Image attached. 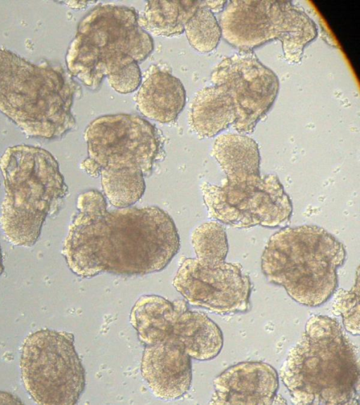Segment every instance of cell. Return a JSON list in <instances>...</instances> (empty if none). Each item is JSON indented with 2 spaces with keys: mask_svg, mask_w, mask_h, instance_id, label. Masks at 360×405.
Here are the masks:
<instances>
[{
  "mask_svg": "<svg viewBox=\"0 0 360 405\" xmlns=\"http://www.w3.org/2000/svg\"><path fill=\"white\" fill-rule=\"evenodd\" d=\"M62 254L70 271L91 278L101 273L143 276L163 270L180 240L171 216L156 206L108 210L103 194L91 189L77 199Z\"/></svg>",
  "mask_w": 360,
  "mask_h": 405,
  "instance_id": "cell-1",
  "label": "cell"
},
{
  "mask_svg": "<svg viewBox=\"0 0 360 405\" xmlns=\"http://www.w3.org/2000/svg\"><path fill=\"white\" fill-rule=\"evenodd\" d=\"M280 377L295 404L359 405L358 352L342 326L325 315L310 317Z\"/></svg>",
  "mask_w": 360,
  "mask_h": 405,
  "instance_id": "cell-2",
  "label": "cell"
},
{
  "mask_svg": "<svg viewBox=\"0 0 360 405\" xmlns=\"http://www.w3.org/2000/svg\"><path fill=\"white\" fill-rule=\"evenodd\" d=\"M80 92L60 65L34 63L0 47V111L28 137L57 139L72 129Z\"/></svg>",
  "mask_w": 360,
  "mask_h": 405,
  "instance_id": "cell-3",
  "label": "cell"
},
{
  "mask_svg": "<svg viewBox=\"0 0 360 405\" xmlns=\"http://www.w3.org/2000/svg\"><path fill=\"white\" fill-rule=\"evenodd\" d=\"M267 281L283 287L296 302L318 307L335 293L338 269L344 264L343 244L316 225L285 227L274 233L261 258Z\"/></svg>",
  "mask_w": 360,
  "mask_h": 405,
  "instance_id": "cell-4",
  "label": "cell"
},
{
  "mask_svg": "<svg viewBox=\"0 0 360 405\" xmlns=\"http://www.w3.org/2000/svg\"><path fill=\"white\" fill-rule=\"evenodd\" d=\"M5 195L0 222L8 240L30 248L46 217L57 213L68 188L55 158L30 145L8 147L0 158Z\"/></svg>",
  "mask_w": 360,
  "mask_h": 405,
  "instance_id": "cell-5",
  "label": "cell"
},
{
  "mask_svg": "<svg viewBox=\"0 0 360 405\" xmlns=\"http://www.w3.org/2000/svg\"><path fill=\"white\" fill-rule=\"evenodd\" d=\"M129 6L100 4L79 21L65 61L69 74L97 90L103 79L124 67L141 63L154 49V41L139 25Z\"/></svg>",
  "mask_w": 360,
  "mask_h": 405,
  "instance_id": "cell-6",
  "label": "cell"
},
{
  "mask_svg": "<svg viewBox=\"0 0 360 405\" xmlns=\"http://www.w3.org/2000/svg\"><path fill=\"white\" fill-rule=\"evenodd\" d=\"M20 371L25 390L38 404H75L85 387V371L74 335L65 331L46 328L27 336Z\"/></svg>",
  "mask_w": 360,
  "mask_h": 405,
  "instance_id": "cell-7",
  "label": "cell"
},
{
  "mask_svg": "<svg viewBox=\"0 0 360 405\" xmlns=\"http://www.w3.org/2000/svg\"><path fill=\"white\" fill-rule=\"evenodd\" d=\"M87 158L81 169L92 177L102 171L137 170L151 174L164 157L163 141L157 128L134 114L100 116L84 130Z\"/></svg>",
  "mask_w": 360,
  "mask_h": 405,
  "instance_id": "cell-8",
  "label": "cell"
},
{
  "mask_svg": "<svg viewBox=\"0 0 360 405\" xmlns=\"http://www.w3.org/2000/svg\"><path fill=\"white\" fill-rule=\"evenodd\" d=\"M129 321L143 346L174 342L198 361L215 358L224 345L218 325L205 314L191 310L185 300L169 301L157 295H142L131 308Z\"/></svg>",
  "mask_w": 360,
  "mask_h": 405,
  "instance_id": "cell-9",
  "label": "cell"
},
{
  "mask_svg": "<svg viewBox=\"0 0 360 405\" xmlns=\"http://www.w3.org/2000/svg\"><path fill=\"white\" fill-rule=\"evenodd\" d=\"M200 189L209 217L235 228L279 227L292 216L291 200L275 174L225 180L219 186L203 182Z\"/></svg>",
  "mask_w": 360,
  "mask_h": 405,
  "instance_id": "cell-10",
  "label": "cell"
},
{
  "mask_svg": "<svg viewBox=\"0 0 360 405\" xmlns=\"http://www.w3.org/2000/svg\"><path fill=\"white\" fill-rule=\"evenodd\" d=\"M172 285L188 304L217 314L244 313L250 309L251 282L238 263L187 258Z\"/></svg>",
  "mask_w": 360,
  "mask_h": 405,
  "instance_id": "cell-11",
  "label": "cell"
},
{
  "mask_svg": "<svg viewBox=\"0 0 360 405\" xmlns=\"http://www.w3.org/2000/svg\"><path fill=\"white\" fill-rule=\"evenodd\" d=\"M214 85L224 86L231 96L236 119L233 128L252 133L269 112L279 91L276 73L252 53L241 51L223 59L211 74Z\"/></svg>",
  "mask_w": 360,
  "mask_h": 405,
  "instance_id": "cell-12",
  "label": "cell"
},
{
  "mask_svg": "<svg viewBox=\"0 0 360 405\" xmlns=\"http://www.w3.org/2000/svg\"><path fill=\"white\" fill-rule=\"evenodd\" d=\"M211 404H286L277 394L278 375L263 361H243L229 366L213 381Z\"/></svg>",
  "mask_w": 360,
  "mask_h": 405,
  "instance_id": "cell-13",
  "label": "cell"
},
{
  "mask_svg": "<svg viewBox=\"0 0 360 405\" xmlns=\"http://www.w3.org/2000/svg\"><path fill=\"white\" fill-rule=\"evenodd\" d=\"M141 373L155 397L164 400L177 399L190 389L191 357L182 346L174 342L145 345Z\"/></svg>",
  "mask_w": 360,
  "mask_h": 405,
  "instance_id": "cell-14",
  "label": "cell"
},
{
  "mask_svg": "<svg viewBox=\"0 0 360 405\" xmlns=\"http://www.w3.org/2000/svg\"><path fill=\"white\" fill-rule=\"evenodd\" d=\"M270 5L269 0L227 1L219 22L221 37L241 51H252L274 40Z\"/></svg>",
  "mask_w": 360,
  "mask_h": 405,
  "instance_id": "cell-15",
  "label": "cell"
},
{
  "mask_svg": "<svg viewBox=\"0 0 360 405\" xmlns=\"http://www.w3.org/2000/svg\"><path fill=\"white\" fill-rule=\"evenodd\" d=\"M135 101L144 117L167 124L174 122L184 109L186 91L177 77L153 65L146 72Z\"/></svg>",
  "mask_w": 360,
  "mask_h": 405,
  "instance_id": "cell-16",
  "label": "cell"
},
{
  "mask_svg": "<svg viewBox=\"0 0 360 405\" xmlns=\"http://www.w3.org/2000/svg\"><path fill=\"white\" fill-rule=\"evenodd\" d=\"M275 39L281 42L284 57L290 63L301 62L304 48L317 37L314 20L290 1H271Z\"/></svg>",
  "mask_w": 360,
  "mask_h": 405,
  "instance_id": "cell-17",
  "label": "cell"
},
{
  "mask_svg": "<svg viewBox=\"0 0 360 405\" xmlns=\"http://www.w3.org/2000/svg\"><path fill=\"white\" fill-rule=\"evenodd\" d=\"M236 119L233 101L222 85L200 90L191 104L189 124L201 138H211L233 125Z\"/></svg>",
  "mask_w": 360,
  "mask_h": 405,
  "instance_id": "cell-18",
  "label": "cell"
},
{
  "mask_svg": "<svg viewBox=\"0 0 360 405\" xmlns=\"http://www.w3.org/2000/svg\"><path fill=\"white\" fill-rule=\"evenodd\" d=\"M212 153L228 181H238L260 174L258 144L245 134H224L217 136Z\"/></svg>",
  "mask_w": 360,
  "mask_h": 405,
  "instance_id": "cell-19",
  "label": "cell"
},
{
  "mask_svg": "<svg viewBox=\"0 0 360 405\" xmlns=\"http://www.w3.org/2000/svg\"><path fill=\"white\" fill-rule=\"evenodd\" d=\"M202 1H148L139 15L141 27L148 34L175 37L184 32L188 19Z\"/></svg>",
  "mask_w": 360,
  "mask_h": 405,
  "instance_id": "cell-20",
  "label": "cell"
},
{
  "mask_svg": "<svg viewBox=\"0 0 360 405\" xmlns=\"http://www.w3.org/2000/svg\"><path fill=\"white\" fill-rule=\"evenodd\" d=\"M99 176L104 196L116 208L131 207L144 194L146 176L141 171H102Z\"/></svg>",
  "mask_w": 360,
  "mask_h": 405,
  "instance_id": "cell-21",
  "label": "cell"
},
{
  "mask_svg": "<svg viewBox=\"0 0 360 405\" xmlns=\"http://www.w3.org/2000/svg\"><path fill=\"white\" fill-rule=\"evenodd\" d=\"M184 32L190 45L200 53H210L217 47L221 30L214 13L207 6V1H202L186 22Z\"/></svg>",
  "mask_w": 360,
  "mask_h": 405,
  "instance_id": "cell-22",
  "label": "cell"
},
{
  "mask_svg": "<svg viewBox=\"0 0 360 405\" xmlns=\"http://www.w3.org/2000/svg\"><path fill=\"white\" fill-rule=\"evenodd\" d=\"M191 243L196 259L205 262L226 261L229 251L226 233L217 221H208L196 227L191 233Z\"/></svg>",
  "mask_w": 360,
  "mask_h": 405,
  "instance_id": "cell-23",
  "label": "cell"
},
{
  "mask_svg": "<svg viewBox=\"0 0 360 405\" xmlns=\"http://www.w3.org/2000/svg\"><path fill=\"white\" fill-rule=\"evenodd\" d=\"M332 304V311L342 319L344 328L350 334L360 333L359 276L356 271L355 282L349 290L338 289Z\"/></svg>",
  "mask_w": 360,
  "mask_h": 405,
  "instance_id": "cell-24",
  "label": "cell"
},
{
  "mask_svg": "<svg viewBox=\"0 0 360 405\" xmlns=\"http://www.w3.org/2000/svg\"><path fill=\"white\" fill-rule=\"evenodd\" d=\"M110 86L120 94L136 91L142 82V75L138 63H131L108 77Z\"/></svg>",
  "mask_w": 360,
  "mask_h": 405,
  "instance_id": "cell-25",
  "label": "cell"
},
{
  "mask_svg": "<svg viewBox=\"0 0 360 405\" xmlns=\"http://www.w3.org/2000/svg\"><path fill=\"white\" fill-rule=\"evenodd\" d=\"M21 400L15 395L0 391V404H22Z\"/></svg>",
  "mask_w": 360,
  "mask_h": 405,
  "instance_id": "cell-26",
  "label": "cell"
},
{
  "mask_svg": "<svg viewBox=\"0 0 360 405\" xmlns=\"http://www.w3.org/2000/svg\"><path fill=\"white\" fill-rule=\"evenodd\" d=\"M94 1H64L63 3L68 5L69 7L75 9H82L86 7L89 4L94 3Z\"/></svg>",
  "mask_w": 360,
  "mask_h": 405,
  "instance_id": "cell-27",
  "label": "cell"
},
{
  "mask_svg": "<svg viewBox=\"0 0 360 405\" xmlns=\"http://www.w3.org/2000/svg\"><path fill=\"white\" fill-rule=\"evenodd\" d=\"M4 269V266L3 264L1 249V245H0V276L2 274Z\"/></svg>",
  "mask_w": 360,
  "mask_h": 405,
  "instance_id": "cell-28",
  "label": "cell"
}]
</instances>
